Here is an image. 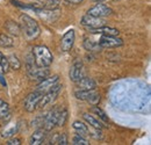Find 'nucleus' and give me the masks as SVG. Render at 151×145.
Instances as JSON below:
<instances>
[{
    "label": "nucleus",
    "mask_w": 151,
    "mask_h": 145,
    "mask_svg": "<svg viewBox=\"0 0 151 145\" xmlns=\"http://www.w3.org/2000/svg\"><path fill=\"white\" fill-rule=\"evenodd\" d=\"M20 27L21 32L28 41H34L41 35V28L38 23L27 14H22L20 17Z\"/></svg>",
    "instance_id": "nucleus-1"
},
{
    "label": "nucleus",
    "mask_w": 151,
    "mask_h": 145,
    "mask_svg": "<svg viewBox=\"0 0 151 145\" xmlns=\"http://www.w3.org/2000/svg\"><path fill=\"white\" fill-rule=\"evenodd\" d=\"M35 64L40 67H49L54 62V56L45 45H35L32 49Z\"/></svg>",
    "instance_id": "nucleus-2"
},
{
    "label": "nucleus",
    "mask_w": 151,
    "mask_h": 145,
    "mask_svg": "<svg viewBox=\"0 0 151 145\" xmlns=\"http://www.w3.org/2000/svg\"><path fill=\"white\" fill-rule=\"evenodd\" d=\"M27 74L32 80H43L47 77H49L50 71L48 70V67H40L35 64L33 55H29L27 57Z\"/></svg>",
    "instance_id": "nucleus-3"
},
{
    "label": "nucleus",
    "mask_w": 151,
    "mask_h": 145,
    "mask_svg": "<svg viewBox=\"0 0 151 145\" xmlns=\"http://www.w3.org/2000/svg\"><path fill=\"white\" fill-rule=\"evenodd\" d=\"M63 91V85L62 84H58L57 83L56 85H54L50 90L43 93L40 102H38V108H44L51 103H54L57 100V98L59 96V94Z\"/></svg>",
    "instance_id": "nucleus-4"
},
{
    "label": "nucleus",
    "mask_w": 151,
    "mask_h": 145,
    "mask_svg": "<svg viewBox=\"0 0 151 145\" xmlns=\"http://www.w3.org/2000/svg\"><path fill=\"white\" fill-rule=\"evenodd\" d=\"M75 98L77 100H81V101H87L88 103L91 105H98L99 101H100V94L95 90H88V91H85V90H77L73 93Z\"/></svg>",
    "instance_id": "nucleus-5"
},
{
    "label": "nucleus",
    "mask_w": 151,
    "mask_h": 145,
    "mask_svg": "<svg viewBox=\"0 0 151 145\" xmlns=\"http://www.w3.org/2000/svg\"><path fill=\"white\" fill-rule=\"evenodd\" d=\"M43 93L40 91H34L32 93H29L23 102V108L26 109L28 113H33L38 108V102L42 98Z\"/></svg>",
    "instance_id": "nucleus-6"
},
{
    "label": "nucleus",
    "mask_w": 151,
    "mask_h": 145,
    "mask_svg": "<svg viewBox=\"0 0 151 145\" xmlns=\"http://www.w3.org/2000/svg\"><path fill=\"white\" fill-rule=\"evenodd\" d=\"M99 45L104 49H113V48H119L121 45H123V41L122 38L117 36H112V35H102L101 38L99 39Z\"/></svg>",
    "instance_id": "nucleus-7"
},
{
    "label": "nucleus",
    "mask_w": 151,
    "mask_h": 145,
    "mask_svg": "<svg viewBox=\"0 0 151 145\" xmlns=\"http://www.w3.org/2000/svg\"><path fill=\"white\" fill-rule=\"evenodd\" d=\"M84 64L80 59H76L75 62L72 63L71 67H70V71H69V78L71 81L77 83L83 77H84Z\"/></svg>",
    "instance_id": "nucleus-8"
},
{
    "label": "nucleus",
    "mask_w": 151,
    "mask_h": 145,
    "mask_svg": "<svg viewBox=\"0 0 151 145\" xmlns=\"http://www.w3.org/2000/svg\"><path fill=\"white\" fill-rule=\"evenodd\" d=\"M76 41V33L73 29H70L68 30L63 37L60 38V50L63 52H69L72 48H73V44H75Z\"/></svg>",
    "instance_id": "nucleus-9"
},
{
    "label": "nucleus",
    "mask_w": 151,
    "mask_h": 145,
    "mask_svg": "<svg viewBox=\"0 0 151 145\" xmlns=\"http://www.w3.org/2000/svg\"><path fill=\"white\" fill-rule=\"evenodd\" d=\"M113 13V9L101 2L94 5L93 7H91L88 11H87V14L88 15H93L96 18H105V17H108Z\"/></svg>",
    "instance_id": "nucleus-10"
},
{
    "label": "nucleus",
    "mask_w": 151,
    "mask_h": 145,
    "mask_svg": "<svg viewBox=\"0 0 151 145\" xmlns=\"http://www.w3.org/2000/svg\"><path fill=\"white\" fill-rule=\"evenodd\" d=\"M58 110L59 108H54L49 110L45 115H44V120H43V127L47 131H51L57 124V116H58Z\"/></svg>",
    "instance_id": "nucleus-11"
},
{
    "label": "nucleus",
    "mask_w": 151,
    "mask_h": 145,
    "mask_svg": "<svg viewBox=\"0 0 151 145\" xmlns=\"http://www.w3.org/2000/svg\"><path fill=\"white\" fill-rule=\"evenodd\" d=\"M105 20L102 18H96V17H93V15H88V14H86V15H84L81 20H80V23H81V26H84V27H86L87 29H90V28H98V27H102V26H105Z\"/></svg>",
    "instance_id": "nucleus-12"
},
{
    "label": "nucleus",
    "mask_w": 151,
    "mask_h": 145,
    "mask_svg": "<svg viewBox=\"0 0 151 145\" xmlns=\"http://www.w3.org/2000/svg\"><path fill=\"white\" fill-rule=\"evenodd\" d=\"M58 81H59V77H58V75L47 77L45 79H43V80L40 81V84L37 85L36 91H40V92H42V93H45L48 90H50L54 85H56Z\"/></svg>",
    "instance_id": "nucleus-13"
},
{
    "label": "nucleus",
    "mask_w": 151,
    "mask_h": 145,
    "mask_svg": "<svg viewBox=\"0 0 151 145\" xmlns=\"http://www.w3.org/2000/svg\"><path fill=\"white\" fill-rule=\"evenodd\" d=\"M45 137H47V130H45V129H42V128H38V129H36V130L32 134V136H30V138H29V144L30 145L43 144Z\"/></svg>",
    "instance_id": "nucleus-14"
},
{
    "label": "nucleus",
    "mask_w": 151,
    "mask_h": 145,
    "mask_svg": "<svg viewBox=\"0 0 151 145\" xmlns=\"http://www.w3.org/2000/svg\"><path fill=\"white\" fill-rule=\"evenodd\" d=\"M77 84V87L78 90H85V91H88V90H96V81H95L93 78H90V77H83L79 81L76 83Z\"/></svg>",
    "instance_id": "nucleus-15"
},
{
    "label": "nucleus",
    "mask_w": 151,
    "mask_h": 145,
    "mask_svg": "<svg viewBox=\"0 0 151 145\" xmlns=\"http://www.w3.org/2000/svg\"><path fill=\"white\" fill-rule=\"evenodd\" d=\"M88 32L91 34H101V35H112V36H119L120 32L116 28H112V27H98V28H90Z\"/></svg>",
    "instance_id": "nucleus-16"
},
{
    "label": "nucleus",
    "mask_w": 151,
    "mask_h": 145,
    "mask_svg": "<svg viewBox=\"0 0 151 145\" xmlns=\"http://www.w3.org/2000/svg\"><path fill=\"white\" fill-rule=\"evenodd\" d=\"M83 118H84V121H85L87 124H90V127H92V128L102 130L104 127H105L104 123H102L99 118H96V117H94L93 115H91V114H88V113H85V114L83 115Z\"/></svg>",
    "instance_id": "nucleus-17"
},
{
    "label": "nucleus",
    "mask_w": 151,
    "mask_h": 145,
    "mask_svg": "<svg viewBox=\"0 0 151 145\" xmlns=\"http://www.w3.org/2000/svg\"><path fill=\"white\" fill-rule=\"evenodd\" d=\"M5 29L7 32L8 35H12V36H19L21 34V27H20L19 23L14 22V21H7L5 23Z\"/></svg>",
    "instance_id": "nucleus-18"
},
{
    "label": "nucleus",
    "mask_w": 151,
    "mask_h": 145,
    "mask_svg": "<svg viewBox=\"0 0 151 145\" xmlns=\"http://www.w3.org/2000/svg\"><path fill=\"white\" fill-rule=\"evenodd\" d=\"M14 44H15V41L11 35L5 34V33L0 34V47H2V48H13Z\"/></svg>",
    "instance_id": "nucleus-19"
},
{
    "label": "nucleus",
    "mask_w": 151,
    "mask_h": 145,
    "mask_svg": "<svg viewBox=\"0 0 151 145\" xmlns=\"http://www.w3.org/2000/svg\"><path fill=\"white\" fill-rule=\"evenodd\" d=\"M73 129L76 130L77 135H80V136H88V127L84 123V122H80V121H75L73 124H72Z\"/></svg>",
    "instance_id": "nucleus-20"
},
{
    "label": "nucleus",
    "mask_w": 151,
    "mask_h": 145,
    "mask_svg": "<svg viewBox=\"0 0 151 145\" xmlns=\"http://www.w3.org/2000/svg\"><path fill=\"white\" fill-rule=\"evenodd\" d=\"M69 117V111L66 108H60L58 110V116H57V124L56 127H64Z\"/></svg>",
    "instance_id": "nucleus-21"
},
{
    "label": "nucleus",
    "mask_w": 151,
    "mask_h": 145,
    "mask_svg": "<svg viewBox=\"0 0 151 145\" xmlns=\"http://www.w3.org/2000/svg\"><path fill=\"white\" fill-rule=\"evenodd\" d=\"M83 45H84V48H85L87 51H100V50H102V48L99 45L98 42H94V41L88 39V38H85V39H84Z\"/></svg>",
    "instance_id": "nucleus-22"
},
{
    "label": "nucleus",
    "mask_w": 151,
    "mask_h": 145,
    "mask_svg": "<svg viewBox=\"0 0 151 145\" xmlns=\"http://www.w3.org/2000/svg\"><path fill=\"white\" fill-rule=\"evenodd\" d=\"M50 144H58V145H66L69 144V141H68V136L64 132H58L54 136V138H51L50 141Z\"/></svg>",
    "instance_id": "nucleus-23"
},
{
    "label": "nucleus",
    "mask_w": 151,
    "mask_h": 145,
    "mask_svg": "<svg viewBox=\"0 0 151 145\" xmlns=\"http://www.w3.org/2000/svg\"><path fill=\"white\" fill-rule=\"evenodd\" d=\"M92 113L96 115V117L102 122V123H109V117L107 116V114L102 110L101 108H99V107H93L92 108Z\"/></svg>",
    "instance_id": "nucleus-24"
},
{
    "label": "nucleus",
    "mask_w": 151,
    "mask_h": 145,
    "mask_svg": "<svg viewBox=\"0 0 151 145\" xmlns=\"http://www.w3.org/2000/svg\"><path fill=\"white\" fill-rule=\"evenodd\" d=\"M8 59V64H9V69L12 70H19L21 67V63H20L19 58L15 55H11L7 57Z\"/></svg>",
    "instance_id": "nucleus-25"
},
{
    "label": "nucleus",
    "mask_w": 151,
    "mask_h": 145,
    "mask_svg": "<svg viewBox=\"0 0 151 145\" xmlns=\"http://www.w3.org/2000/svg\"><path fill=\"white\" fill-rule=\"evenodd\" d=\"M8 115H9V105L0 99V120L5 118Z\"/></svg>",
    "instance_id": "nucleus-26"
},
{
    "label": "nucleus",
    "mask_w": 151,
    "mask_h": 145,
    "mask_svg": "<svg viewBox=\"0 0 151 145\" xmlns=\"http://www.w3.org/2000/svg\"><path fill=\"white\" fill-rule=\"evenodd\" d=\"M0 66H1V70L4 73H7L9 71V64H8V59L5 55H2L0 52Z\"/></svg>",
    "instance_id": "nucleus-27"
},
{
    "label": "nucleus",
    "mask_w": 151,
    "mask_h": 145,
    "mask_svg": "<svg viewBox=\"0 0 151 145\" xmlns=\"http://www.w3.org/2000/svg\"><path fill=\"white\" fill-rule=\"evenodd\" d=\"M72 144L73 145H88V141L84 137V136H80V135H76L75 137L72 138Z\"/></svg>",
    "instance_id": "nucleus-28"
},
{
    "label": "nucleus",
    "mask_w": 151,
    "mask_h": 145,
    "mask_svg": "<svg viewBox=\"0 0 151 145\" xmlns=\"http://www.w3.org/2000/svg\"><path fill=\"white\" fill-rule=\"evenodd\" d=\"M88 136L93 137L94 139H102V132L100 129H95V128H92L88 129Z\"/></svg>",
    "instance_id": "nucleus-29"
},
{
    "label": "nucleus",
    "mask_w": 151,
    "mask_h": 145,
    "mask_svg": "<svg viewBox=\"0 0 151 145\" xmlns=\"http://www.w3.org/2000/svg\"><path fill=\"white\" fill-rule=\"evenodd\" d=\"M17 131H18V126H14L12 129H7V130H5V131L2 132V137H5V138H9V137L14 136V134H17Z\"/></svg>",
    "instance_id": "nucleus-30"
},
{
    "label": "nucleus",
    "mask_w": 151,
    "mask_h": 145,
    "mask_svg": "<svg viewBox=\"0 0 151 145\" xmlns=\"http://www.w3.org/2000/svg\"><path fill=\"white\" fill-rule=\"evenodd\" d=\"M7 145H20L21 144V141H20L19 138H11L9 137V139L7 141Z\"/></svg>",
    "instance_id": "nucleus-31"
},
{
    "label": "nucleus",
    "mask_w": 151,
    "mask_h": 145,
    "mask_svg": "<svg viewBox=\"0 0 151 145\" xmlns=\"http://www.w3.org/2000/svg\"><path fill=\"white\" fill-rule=\"evenodd\" d=\"M66 2H70V4H80V2H83L84 0H65Z\"/></svg>",
    "instance_id": "nucleus-32"
},
{
    "label": "nucleus",
    "mask_w": 151,
    "mask_h": 145,
    "mask_svg": "<svg viewBox=\"0 0 151 145\" xmlns=\"http://www.w3.org/2000/svg\"><path fill=\"white\" fill-rule=\"evenodd\" d=\"M0 81H1V83H2V85H4V86H5V85H6V83H5V81H4V77H2V74H0Z\"/></svg>",
    "instance_id": "nucleus-33"
},
{
    "label": "nucleus",
    "mask_w": 151,
    "mask_h": 145,
    "mask_svg": "<svg viewBox=\"0 0 151 145\" xmlns=\"http://www.w3.org/2000/svg\"><path fill=\"white\" fill-rule=\"evenodd\" d=\"M94 1H96V2H102V1H105V0H94Z\"/></svg>",
    "instance_id": "nucleus-34"
}]
</instances>
